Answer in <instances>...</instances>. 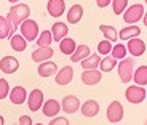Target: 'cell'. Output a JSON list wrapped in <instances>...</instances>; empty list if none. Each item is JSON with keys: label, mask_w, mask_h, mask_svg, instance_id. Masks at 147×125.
Masks as SVG:
<instances>
[{"label": "cell", "mask_w": 147, "mask_h": 125, "mask_svg": "<svg viewBox=\"0 0 147 125\" xmlns=\"http://www.w3.org/2000/svg\"><path fill=\"white\" fill-rule=\"evenodd\" d=\"M106 115H107V120H109L110 124H118V122H121L125 112H123V106H121L120 101H112V103L107 106V114Z\"/></svg>", "instance_id": "6"}, {"label": "cell", "mask_w": 147, "mask_h": 125, "mask_svg": "<svg viewBox=\"0 0 147 125\" xmlns=\"http://www.w3.org/2000/svg\"><path fill=\"white\" fill-rule=\"evenodd\" d=\"M142 21H144V26L147 27V11L144 13V16H142Z\"/></svg>", "instance_id": "38"}, {"label": "cell", "mask_w": 147, "mask_h": 125, "mask_svg": "<svg viewBox=\"0 0 147 125\" xmlns=\"http://www.w3.org/2000/svg\"><path fill=\"white\" fill-rule=\"evenodd\" d=\"M0 125H5V119H3V115H0Z\"/></svg>", "instance_id": "39"}, {"label": "cell", "mask_w": 147, "mask_h": 125, "mask_svg": "<svg viewBox=\"0 0 147 125\" xmlns=\"http://www.w3.org/2000/svg\"><path fill=\"white\" fill-rule=\"evenodd\" d=\"M55 52H53V48L50 47H45V48H37L32 52V61L35 62H43V61H50L53 58Z\"/></svg>", "instance_id": "17"}, {"label": "cell", "mask_w": 147, "mask_h": 125, "mask_svg": "<svg viewBox=\"0 0 147 125\" xmlns=\"http://www.w3.org/2000/svg\"><path fill=\"white\" fill-rule=\"evenodd\" d=\"M83 18V7L82 5H72L70 10H67V22L70 24H78Z\"/></svg>", "instance_id": "20"}, {"label": "cell", "mask_w": 147, "mask_h": 125, "mask_svg": "<svg viewBox=\"0 0 147 125\" xmlns=\"http://www.w3.org/2000/svg\"><path fill=\"white\" fill-rule=\"evenodd\" d=\"M72 79H74V69L70 66L61 67L55 75V82H56V85H59V87L69 85L70 82H72Z\"/></svg>", "instance_id": "9"}, {"label": "cell", "mask_w": 147, "mask_h": 125, "mask_svg": "<svg viewBox=\"0 0 147 125\" xmlns=\"http://www.w3.org/2000/svg\"><path fill=\"white\" fill-rule=\"evenodd\" d=\"M141 35V27L139 26H128L123 27V29L118 32V39L120 40H131L134 37Z\"/></svg>", "instance_id": "22"}, {"label": "cell", "mask_w": 147, "mask_h": 125, "mask_svg": "<svg viewBox=\"0 0 147 125\" xmlns=\"http://www.w3.org/2000/svg\"><path fill=\"white\" fill-rule=\"evenodd\" d=\"M101 79H102V72L98 69H91V71H83V74H82V82H83L85 85H96L99 84Z\"/></svg>", "instance_id": "15"}, {"label": "cell", "mask_w": 147, "mask_h": 125, "mask_svg": "<svg viewBox=\"0 0 147 125\" xmlns=\"http://www.w3.org/2000/svg\"><path fill=\"white\" fill-rule=\"evenodd\" d=\"M91 55L90 53V47L88 45H77V48H75V52L70 55V61L72 62H80V61H83L85 58H88V56Z\"/></svg>", "instance_id": "21"}, {"label": "cell", "mask_w": 147, "mask_h": 125, "mask_svg": "<svg viewBox=\"0 0 147 125\" xmlns=\"http://www.w3.org/2000/svg\"><path fill=\"white\" fill-rule=\"evenodd\" d=\"M19 69V61L15 56H3L0 59V71L3 74H15Z\"/></svg>", "instance_id": "12"}, {"label": "cell", "mask_w": 147, "mask_h": 125, "mask_svg": "<svg viewBox=\"0 0 147 125\" xmlns=\"http://www.w3.org/2000/svg\"><path fill=\"white\" fill-rule=\"evenodd\" d=\"M30 16V8L26 3H15L10 8L7 15V19L11 22L13 29H18V26H21V22H24L26 19H29Z\"/></svg>", "instance_id": "1"}, {"label": "cell", "mask_w": 147, "mask_h": 125, "mask_svg": "<svg viewBox=\"0 0 147 125\" xmlns=\"http://www.w3.org/2000/svg\"><path fill=\"white\" fill-rule=\"evenodd\" d=\"M47 10L51 18H61L66 13V2L64 0H48Z\"/></svg>", "instance_id": "8"}, {"label": "cell", "mask_w": 147, "mask_h": 125, "mask_svg": "<svg viewBox=\"0 0 147 125\" xmlns=\"http://www.w3.org/2000/svg\"><path fill=\"white\" fill-rule=\"evenodd\" d=\"M35 125H43V124H35Z\"/></svg>", "instance_id": "41"}, {"label": "cell", "mask_w": 147, "mask_h": 125, "mask_svg": "<svg viewBox=\"0 0 147 125\" xmlns=\"http://www.w3.org/2000/svg\"><path fill=\"white\" fill-rule=\"evenodd\" d=\"M37 45H38V48H45V47H50L53 42V35L50 31H42L40 34H38V37H37Z\"/></svg>", "instance_id": "29"}, {"label": "cell", "mask_w": 147, "mask_h": 125, "mask_svg": "<svg viewBox=\"0 0 147 125\" xmlns=\"http://www.w3.org/2000/svg\"><path fill=\"white\" fill-rule=\"evenodd\" d=\"M117 62H118L117 59H114L112 56L107 55L106 58H102V59H101V62H99L101 72H110V71H112L115 66H117Z\"/></svg>", "instance_id": "30"}, {"label": "cell", "mask_w": 147, "mask_h": 125, "mask_svg": "<svg viewBox=\"0 0 147 125\" xmlns=\"http://www.w3.org/2000/svg\"><path fill=\"white\" fill-rule=\"evenodd\" d=\"M18 125H32V119H30L29 115H21Z\"/></svg>", "instance_id": "36"}, {"label": "cell", "mask_w": 147, "mask_h": 125, "mask_svg": "<svg viewBox=\"0 0 147 125\" xmlns=\"http://www.w3.org/2000/svg\"><path fill=\"white\" fill-rule=\"evenodd\" d=\"M144 2H146V3H147V0H144Z\"/></svg>", "instance_id": "42"}, {"label": "cell", "mask_w": 147, "mask_h": 125, "mask_svg": "<svg viewBox=\"0 0 147 125\" xmlns=\"http://www.w3.org/2000/svg\"><path fill=\"white\" fill-rule=\"evenodd\" d=\"M118 67V77L123 84H129L133 80V72H134V59L133 58H123L117 62Z\"/></svg>", "instance_id": "2"}, {"label": "cell", "mask_w": 147, "mask_h": 125, "mask_svg": "<svg viewBox=\"0 0 147 125\" xmlns=\"http://www.w3.org/2000/svg\"><path fill=\"white\" fill-rule=\"evenodd\" d=\"M10 95V84L7 79H0V99H5Z\"/></svg>", "instance_id": "34"}, {"label": "cell", "mask_w": 147, "mask_h": 125, "mask_svg": "<svg viewBox=\"0 0 147 125\" xmlns=\"http://www.w3.org/2000/svg\"><path fill=\"white\" fill-rule=\"evenodd\" d=\"M146 125H147V122H146Z\"/></svg>", "instance_id": "43"}, {"label": "cell", "mask_w": 147, "mask_h": 125, "mask_svg": "<svg viewBox=\"0 0 147 125\" xmlns=\"http://www.w3.org/2000/svg\"><path fill=\"white\" fill-rule=\"evenodd\" d=\"M101 34L104 35V40H109L110 43H114L115 40L118 39V32L114 26H107V24H101L99 26Z\"/></svg>", "instance_id": "25"}, {"label": "cell", "mask_w": 147, "mask_h": 125, "mask_svg": "<svg viewBox=\"0 0 147 125\" xmlns=\"http://www.w3.org/2000/svg\"><path fill=\"white\" fill-rule=\"evenodd\" d=\"M109 3H112V0H96V5H98L99 8L109 7Z\"/></svg>", "instance_id": "37"}, {"label": "cell", "mask_w": 147, "mask_h": 125, "mask_svg": "<svg viewBox=\"0 0 147 125\" xmlns=\"http://www.w3.org/2000/svg\"><path fill=\"white\" fill-rule=\"evenodd\" d=\"M42 112L47 117H56L58 112H61V104L58 103V99H47L42 106Z\"/></svg>", "instance_id": "16"}, {"label": "cell", "mask_w": 147, "mask_h": 125, "mask_svg": "<svg viewBox=\"0 0 147 125\" xmlns=\"http://www.w3.org/2000/svg\"><path fill=\"white\" fill-rule=\"evenodd\" d=\"M126 53H128V50H126V47L123 43H117L112 47V52H110V56L114 59H123L126 58Z\"/></svg>", "instance_id": "31"}, {"label": "cell", "mask_w": 147, "mask_h": 125, "mask_svg": "<svg viewBox=\"0 0 147 125\" xmlns=\"http://www.w3.org/2000/svg\"><path fill=\"white\" fill-rule=\"evenodd\" d=\"M10 47L15 50V52H24L27 48V42L22 39V35H19V34H13V35L10 37Z\"/></svg>", "instance_id": "26"}, {"label": "cell", "mask_w": 147, "mask_h": 125, "mask_svg": "<svg viewBox=\"0 0 147 125\" xmlns=\"http://www.w3.org/2000/svg\"><path fill=\"white\" fill-rule=\"evenodd\" d=\"M21 35L22 39L26 42H34L37 40V37H38V34H40V29H38V24H37V21H34V19H26L24 22H21Z\"/></svg>", "instance_id": "4"}, {"label": "cell", "mask_w": 147, "mask_h": 125, "mask_svg": "<svg viewBox=\"0 0 147 125\" xmlns=\"http://www.w3.org/2000/svg\"><path fill=\"white\" fill-rule=\"evenodd\" d=\"M75 48H77V43H75V40L74 39H70V37H64L63 40L59 42V52L63 53V55H72L74 52H75Z\"/></svg>", "instance_id": "23"}, {"label": "cell", "mask_w": 147, "mask_h": 125, "mask_svg": "<svg viewBox=\"0 0 147 125\" xmlns=\"http://www.w3.org/2000/svg\"><path fill=\"white\" fill-rule=\"evenodd\" d=\"M37 72H38V75L40 77H51V75H56V72H58V66H56L55 61H43L38 64V69H37Z\"/></svg>", "instance_id": "14"}, {"label": "cell", "mask_w": 147, "mask_h": 125, "mask_svg": "<svg viewBox=\"0 0 147 125\" xmlns=\"http://www.w3.org/2000/svg\"><path fill=\"white\" fill-rule=\"evenodd\" d=\"M43 92L38 88H34L32 92L27 95V106H29V109L32 111V112H37L38 109H42V106H43Z\"/></svg>", "instance_id": "7"}, {"label": "cell", "mask_w": 147, "mask_h": 125, "mask_svg": "<svg viewBox=\"0 0 147 125\" xmlns=\"http://www.w3.org/2000/svg\"><path fill=\"white\" fill-rule=\"evenodd\" d=\"M10 101L13 104H22L24 101L27 99V92H26V88L24 87H15V88H11L10 90Z\"/></svg>", "instance_id": "19"}, {"label": "cell", "mask_w": 147, "mask_h": 125, "mask_svg": "<svg viewBox=\"0 0 147 125\" xmlns=\"http://www.w3.org/2000/svg\"><path fill=\"white\" fill-rule=\"evenodd\" d=\"M8 2H10V3H13V5H15V3H19V0H8Z\"/></svg>", "instance_id": "40"}, {"label": "cell", "mask_w": 147, "mask_h": 125, "mask_svg": "<svg viewBox=\"0 0 147 125\" xmlns=\"http://www.w3.org/2000/svg\"><path fill=\"white\" fill-rule=\"evenodd\" d=\"M146 88L144 87H139V85H131V87H128L125 92V98L128 99L131 104H139L142 103L144 99H146Z\"/></svg>", "instance_id": "5"}, {"label": "cell", "mask_w": 147, "mask_h": 125, "mask_svg": "<svg viewBox=\"0 0 147 125\" xmlns=\"http://www.w3.org/2000/svg\"><path fill=\"white\" fill-rule=\"evenodd\" d=\"M15 32L16 31L13 29L11 22L8 21L5 16H0V40H3V39H7V37H11Z\"/></svg>", "instance_id": "24"}, {"label": "cell", "mask_w": 147, "mask_h": 125, "mask_svg": "<svg viewBox=\"0 0 147 125\" xmlns=\"http://www.w3.org/2000/svg\"><path fill=\"white\" fill-rule=\"evenodd\" d=\"M51 35H53V40L55 42H61L64 37H67V32H69V27H67L66 22H55L51 27Z\"/></svg>", "instance_id": "18"}, {"label": "cell", "mask_w": 147, "mask_h": 125, "mask_svg": "<svg viewBox=\"0 0 147 125\" xmlns=\"http://www.w3.org/2000/svg\"><path fill=\"white\" fill-rule=\"evenodd\" d=\"M61 109L66 112V114H74L80 109V99L75 95H66L61 103Z\"/></svg>", "instance_id": "10"}, {"label": "cell", "mask_w": 147, "mask_h": 125, "mask_svg": "<svg viewBox=\"0 0 147 125\" xmlns=\"http://www.w3.org/2000/svg\"><path fill=\"white\" fill-rule=\"evenodd\" d=\"M126 50H128V52L131 53L133 56H134V58H138V56H142L144 53H146V42H144L142 39H139V37H134V39L128 40Z\"/></svg>", "instance_id": "11"}, {"label": "cell", "mask_w": 147, "mask_h": 125, "mask_svg": "<svg viewBox=\"0 0 147 125\" xmlns=\"http://www.w3.org/2000/svg\"><path fill=\"white\" fill-rule=\"evenodd\" d=\"M82 62V67H83V71H91V69H98V66H99L101 62V56L98 55V53H94V55H90L88 58H85Z\"/></svg>", "instance_id": "27"}, {"label": "cell", "mask_w": 147, "mask_h": 125, "mask_svg": "<svg viewBox=\"0 0 147 125\" xmlns=\"http://www.w3.org/2000/svg\"><path fill=\"white\" fill-rule=\"evenodd\" d=\"M128 7V0H112V10H114L115 15H121L123 11Z\"/></svg>", "instance_id": "32"}, {"label": "cell", "mask_w": 147, "mask_h": 125, "mask_svg": "<svg viewBox=\"0 0 147 125\" xmlns=\"http://www.w3.org/2000/svg\"><path fill=\"white\" fill-rule=\"evenodd\" d=\"M133 79H134V84L144 87L147 85V66H139L134 72H133Z\"/></svg>", "instance_id": "28"}, {"label": "cell", "mask_w": 147, "mask_h": 125, "mask_svg": "<svg viewBox=\"0 0 147 125\" xmlns=\"http://www.w3.org/2000/svg\"><path fill=\"white\" fill-rule=\"evenodd\" d=\"M112 47H114V45L110 43L109 40H101L99 43H98V53H99V55L107 56L110 52H112Z\"/></svg>", "instance_id": "33"}, {"label": "cell", "mask_w": 147, "mask_h": 125, "mask_svg": "<svg viewBox=\"0 0 147 125\" xmlns=\"http://www.w3.org/2000/svg\"><path fill=\"white\" fill-rule=\"evenodd\" d=\"M48 125H69V120L66 117H61V115H56V117L51 119V122Z\"/></svg>", "instance_id": "35"}, {"label": "cell", "mask_w": 147, "mask_h": 125, "mask_svg": "<svg viewBox=\"0 0 147 125\" xmlns=\"http://www.w3.org/2000/svg\"><path fill=\"white\" fill-rule=\"evenodd\" d=\"M144 13H146V10H144L142 5L134 3L123 11V21L128 22L129 26H136V22H139L141 19H142Z\"/></svg>", "instance_id": "3"}, {"label": "cell", "mask_w": 147, "mask_h": 125, "mask_svg": "<svg viewBox=\"0 0 147 125\" xmlns=\"http://www.w3.org/2000/svg\"><path fill=\"white\" fill-rule=\"evenodd\" d=\"M80 111L85 117H96L99 114V103L96 99H86L83 104H80Z\"/></svg>", "instance_id": "13"}]
</instances>
